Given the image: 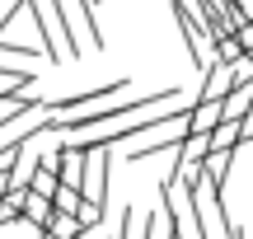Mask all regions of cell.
<instances>
[{
    "label": "cell",
    "mask_w": 253,
    "mask_h": 239,
    "mask_svg": "<svg viewBox=\"0 0 253 239\" xmlns=\"http://www.w3.org/2000/svg\"><path fill=\"white\" fill-rule=\"evenodd\" d=\"M178 99V89H150V94H136V99H122V103H94V108H75V113H61L52 118V131H94L103 122H122V118H136L145 108H160V103Z\"/></svg>",
    "instance_id": "1"
},
{
    "label": "cell",
    "mask_w": 253,
    "mask_h": 239,
    "mask_svg": "<svg viewBox=\"0 0 253 239\" xmlns=\"http://www.w3.org/2000/svg\"><path fill=\"white\" fill-rule=\"evenodd\" d=\"M56 9V24H61V38H66V61H84V52H99L103 47V28L94 24V9L84 0H52Z\"/></svg>",
    "instance_id": "2"
},
{
    "label": "cell",
    "mask_w": 253,
    "mask_h": 239,
    "mask_svg": "<svg viewBox=\"0 0 253 239\" xmlns=\"http://www.w3.org/2000/svg\"><path fill=\"white\" fill-rule=\"evenodd\" d=\"M108 174H113V155H108V150H84V155H80V174H75L80 202H89V206L108 202Z\"/></svg>",
    "instance_id": "3"
},
{
    "label": "cell",
    "mask_w": 253,
    "mask_h": 239,
    "mask_svg": "<svg viewBox=\"0 0 253 239\" xmlns=\"http://www.w3.org/2000/svg\"><path fill=\"white\" fill-rule=\"evenodd\" d=\"M24 19L38 28V52H47V61L66 66V38H61V24H56V9H52V0H28Z\"/></svg>",
    "instance_id": "4"
},
{
    "label": "cell",
    "mask_w": 253,
    "mask_h": 239,
    "mask_svg": "<svg viewBox=\"0 0 253 239\" xmlns=\"http://www.w3.org/2000/svg\"><path fill=\"white\" fill-rule=\"evenodd\" d=\"M131 89V80H108V84H99V89H84V94H66V99H56V103H42L52 118H61V113H75V108H94V103H103V99H113V94H126Z\"/></svg>",
    "instance_id": "5"
},
{
    "label": "cell",
    "mask_w": 253,
    "mask_h": 239,
    "mask_svg": "<svg viewBox=\"0 0 253 239\" xmlns=\"http://www.w3.org/2000/svg\"><path fill=\"white\" fill-rule=\"evenodd\" d=\"M42 103H47V99H38L33 89H14V94H5V99H0V131L14 127V122L28 118V113H38Z\"/></svg>",
    "instance_id": "6"
},
{
    "label": "cell",
    "mask_w": 253,
    "mask_h": 239,
    "mask_svg": "<svg viewBox=\"0 0 253 239\" xmlns=\"http://www.w3.org/2000/svg\"><path fill=\"white\" fill-rule=\"evenodd\" d=\"M249 99H253V84H230V89L220 94V122H239L253 108Z\"/></svg>",
    "instance_id": "7"
},
{
    "label": "cell",
    "mask_w": 253,
    "mask_h": 239,
    "mask_svg": "<svg viewBox=\"0 0 253 239\" xmlns=\"http://www.w3.org/2000/svg\"><path fill=\"white\" fill-rule=\"evenodd\" d=\"M14 89H33V71H28V66H5L0 61V99L14 94Z\"/></svg>",
    "instance_id": "8"
},
{
    "label": "cell",
    "mask_w": 253,
    "mask_h": 239,
    "mask_svg": "<svg viewBox=\"0 0 253 239\" xmlns=\"http://www.w3.org/2000/svg\"><path fill=\"white\" fill-rule=\"evenodd\" d=\"M0 56H5V61H33V56H38V42H14V38H0Z\"/></svg>",
    "instance_id": "9"
},
{
    "label": "cell",
    "mask_w": 253,
    "mask_h": 239,
    "mask_svg": "<svg viewBox=\"0 0 253 239\" xmlns=\"http://www.w3.org/2000/svg\"><path fill=\"white\" fill-rule=\"evenodd\" d=\"M141 239H169V230H164L160 211H141Z\"/></svg>",
    "instance_id": "10"
},
{
    "label": "cell",
    "mask_w": 253,
    "mask_h": 239,
    "mask_svg": "<svg viewBox=\"0 0 253 239\" xmlns=\"http://www.w3.org/2000/svg\"><path fill=\"white\" fill-rule=\"evenodd\" d=\"M118 239H141V211H136V206H126V211H122Z\"/></svg>",
    "instance_id": "11"
},
{
    "label": "cell",
    "mask_w": 253,
    "mask_h": 239,
    "mask_svg": "<svg viewBox=\"0 0 253 239\" xmlns=\"http://www.w3.org/2000/svg\"><path fill=\"white\" fill-rule=\"evenodd\" d=\"M0 193H5V164H0Z\"/></svg>",
    "instance_id": "12"
},
{
    "label": "cell",
    "mask_w": 253,
    "mask_h": 239,
    "mask_svg": "<svg viewBox=\"0 0 253 239\" xmlns=\"http://www.w3.org/2000/svg\"><path fill=\"white\" fill-rule=\"evenodd\" d=\"M84 5H89V9H94V5H103V0H84Z\"/></svg>",
    "instance_id": "13"
}]
</instances>
